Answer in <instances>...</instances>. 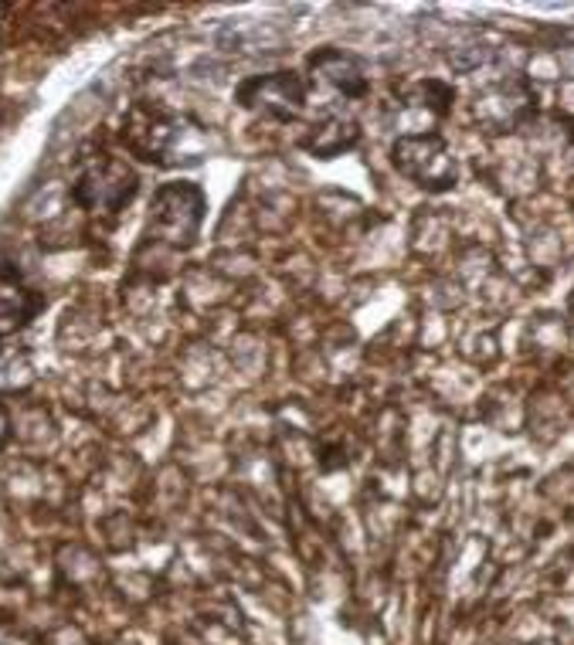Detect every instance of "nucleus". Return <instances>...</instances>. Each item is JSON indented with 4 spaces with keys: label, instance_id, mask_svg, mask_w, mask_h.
Returning a JSON list of instances; mask_svg holds the SVG:
<instances>
[{
    "label": "nucleus",
    "instance_id": "1",
    "mask_svg": "<svg viewBox=\"0 0 574 645\" xmlns=\"http://www.w3.org/2000/svg\"><path fill=\"white\" fill-rule=\"evenodd\" d=\"M391 156H394V167L426 191H449L455 184V160L449 156L442 136L435 133L401 136Z\"/></svg>",
    "mask_w": 574,
    "mask_h": 645
},
{
    "label": "nucleus",
    "instance_id": "2",
    "mask_svg": "<svg viewBox=\"0 0 574 645\" xmlns=\"http://www.w3.org/2000/svg\"><path fill=\"white\" fill-rule=\"evenodd\" d=\"M238 102L245 110H263L273 120H296L306 105V85L296 72L258 75L238 89Z\"/></svg>",
    "mask_w": 574,
    "mask_h": 645
},
{
    "label": "nucleus",
    "instance_id": "3",
    "mask_svg": "<svg viewBox=\"0 0 574 645\" xmlns=\"http://www.w3.org/2000/svg\"><path fill=\"white\" fill-rule=\"evenodd\" d=\"M136 194V174L116 160L102 156L95 167L82 171V177L72 187V197L85 207H110L120 211Z\"/></svg>",
    "mask_w": 574,
    "mask_h": 645
},
{
    "label": "nucleus",
    "instance_id": "4",
    "mask_svg": "<svg viewBox=\"0 0 574 645\" xmlns=\"http://www.w3.org/2000/svg\"><path fill=\"white\" fill-rule=\"evenodd\" d=\"M309 69H312V79L320 75L327 85H334V89L344 92L347 99L368 95V75L360 72L357 59L344 55V51H334V48L317 51V55L309 59Z\"/></svg>",
    "mask_w": 574,
    "mask_h": 645
},
{
    "label": "nucleus",
    "instance_id": "5",
    "mask_svg": "<svg viewBox=\"0 0 574 645\" xmlns=\"http://www.w3.org/2000/svg\"><path fill=\"white\" fill-rule=\"evenodd\" d=\"M357 123L353 120H344V116H330L327 123H320L312 130V136L306 140V146L317 153V156H337L344 150H350L357 143Z\"/></svg>",
    "mask_w": 574,
    "mask_h": 645
}]
</instances>
